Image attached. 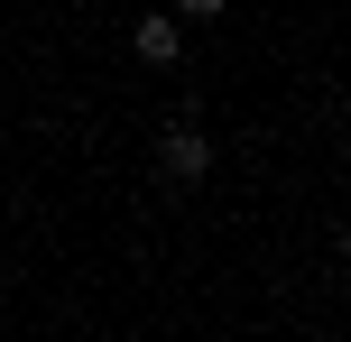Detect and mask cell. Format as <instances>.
<instances>
[{
	"instance_id": "3",
	"label": "cell",
	"mask_w": 351,
	"mask_h": 342,
	"mask_svg": "<svg viewBox=\"0 0 351 342\" xmlns=\"http://www.w3.org/2000/svg\"><path fill=\"white\" fill-rule=\"evenodd\" d=\"M176 19H222V0H176Z\"/></svg>"
},
{
	"instance_id": "1",
	"label": "cell",
	"mask_w": 351,
	"mask_h": 342,
	"mask_svg": "<svg viewBox=\"0 0 351 342\" xmlns=\"http://www.w3.org/2000/svg\"><path fill=\"white\" fill-rule=\"evenodd\" d=\"M158 176H167V185H204V176H213V139H204L194 121H176L167 139H158Z\"/></svg>"
},
{
	"instance_id": "2",
	"label": "cell",
	"mask_w": 351,
	"mask_h": 342,
	"mask_svg": "<svg viewBox=\"0 0 351 342\" xmlns=\"http://www.w3.org/2000/svg\"><path fill=\"white\" fill-rule=\"evenodd\" d=\"M130 56H139V65H176V56H185V28H176V19H139V28H130Z\"/></svg>"
}]
</instances>
